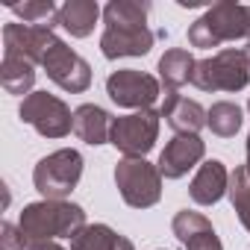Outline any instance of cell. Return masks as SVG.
<instances>
[{
    "label": "cell",
    "mask_w": 250,
    "mask_h": 250,
    "mask_svg": "<svg viewBox=\"0 0 250 250\" xmlns=\"http://www.w3.org/2000/svg\"><path fill=\"white\" fill-rule=\"evenodd\" d=\"M27 244L30 241H53V238H74L85 227L83 206L71 200H39L24 206L18 221Z\"/></svg>",
    "instance_id": "1"
},
{
    "label": "cell",
    "mask_w": 250,
    "mask_h": 250,
    "mask_svg": "<svg viewBox=\"0 0 250 250\" xmlns=\"http://www.w3.org/2000/svg\"><path fill=\"white\" fill-rule=\"evenodd\" d=\"M247 33H250V6L224 0V3L209 6L188 27V42H191V47L209 50V47H218L224 42L247 39Z\"/></svg>",
    "instance_id": "2"
},
{
    "label": "cell",
    "mask_w": 250,
    "mask_h": 250,
    "mask_svg": "<svg viewBox=\"0 0 250 250\" xmlns=\"http://www.w3.org/2000/svg\"><path fill=\"white\" fill-rule=\"evenodd\" d=\"M191 83L200 91H241V88H247V83H250L247 50L227 47L209 59H200L194 65Z\"/></svg>",
    "instance_id": "3"
},
{
    "label": "cell",
    "mask_w": 250,
    "mask_h": 250,
    "mask_svg": "<svg viewBox=\"0 0 250 250\" xmlns=\"http://www.w3.org/2000/svg\"><path fill=\"white\" fill-rule=\"evenodd\" d=\"M83 177V156L74 147H62L39 159L33 168V186L44 200H65Z\"/></svg>",
    "instance_id": "4"
},
{
    "label": "cell",
    "mask_w": 250,
    "mask_h": 250,
    "mask_svg": "<svg viewBox=\"0 0 250 250\" xmlns=\"http://www.w3.org/2000/svg\"><path fill=\"white\" fill-rule=\"evenodd\" d=\"M115 186L124 203L133 209H150L162 197V174L147 159H127L115 165Z\"/></svg>",
    "instance_id": "5"
},
{
    "label": "cell",
    "mask_w": 250,
    "mask_h": 250,
    "mask_svg": "<svg viewBox=\"0 0 250 250\" xmlns=\"http://www.w3.org/2000/svg\"><path fill=\"white\" fill-rule=\"evenodd\" d=\"M159 112L156 109H142L133 115H121L112 121L109 145H115L127 159H145L156 139H159Z\"/></svg>",
    "instance_id": "6"
},
{
    "label": "cell",
    "mask_w": 250,
    "mask_h": 250,
    "mask_svg": "<svg viewBox=\"0 0 250 250\" xmlns=\"http://www.w3.org/2000/svg\"><path fill=\"white\" fill-rule=\"evenodd\" d=\"M18 115H21L24 124H30L44 139H65L74 130V112L68 109V103L59 100L56 94H47V91L27 94L21 100Z\"/></svg>",
    "instance_id": "7"
},
{
    "label": "cell",
    "mask_w": 250,
    "mask_h": 250,
    "mask_svg": "<svg viewBox=\"0 0 250 250\" xmlns=\"http://www.w3.org/2000/svg\"><path fill=\"white\" fill-rule=\"evenodd\" d=\"M159 80L136 71V68H118L106 77V94L112 97V103L124 106V109H150L159 97Z\"/></svg>",
    "instance_id": "8"
},
{
    "label": "cell",
    "mask_w": 250,
    "mask_h": 250,
    "mask_svg": "<svg viewBox=\"0 0 250 250\" xmlns=\"http://www.w3.org/2000/svg\"><path fill=\"white\" fill-rule=\"evenodd\" d=\"M42 68H44V74H47L59 88H65V91H71V94H83V91L91 85V65H88L77 50H71L62 39L47 50Z\"/></svg>",
    "instance_id": "9"
},
{
    "label": "cell",
    "mask_w": 250,
    "mask_h": 250,
    "mask_svg": "<svg viewBox=\"0 0 250 250\" xmlns=\"http://www.w3.org/2000/svg\"><path fill=\"white\" fill-rule=\"evenodd\" d=\"M56 33L47 24H6L3 27V53H18L33 65H42L47 50L56 44Z\"/></svg>",
    "instance_id": "10"
},
{
    "label": "cell",
    "mask_w": 250,
    "mask_h": 250,
    "mask_svg": "<svg viewBox=\"0 0 250 250\" xmlns=\"http://www.w3.org/2000/svg\"><path fill=\"white\" fill-rule=\"evenodd\" d=\"M156 36L147 24H106L100 36V53L106 59L124 56H147Z\"/></svg>",
    "instance_id": "11"
},
{
    "label": "cell",
    "mask_w": 250,
    "mask_h": 250,
    "mask_svg": "<svg viewBox=\"0 0 250 250\" xmlns=\"http://www.w3.org/2000/svg\"><path fill=\"white\" fill-rule=\"evenodd\" d=\"M206 156V145L200 142V136H177L165 145V150L159 153V174L165 180H180L186 177L200 159Z\"/></svg>",
    "instance_id": "12"
},
{
    "label": "cell",
    "mask_w": 250,
    "mask_h": 250,
    "mask_svg": "<svg viewBox=\"0 0 250 250\" xmlns=\"http://www.w3.org/2000/svg\"><path fill=\"white\" fill-rule=\"evenodd\" d=\"M171 229L186 250H224L212 221L200 212H188V209L177 212L171 221Z\"/></svg>",
    "instance_id": "13"
},
{
    "label": "cell",
    "mask_w": 250,
    "mask_h": 250,
    "mask_svg": "<svg viewBox=\"0 0 250 250\" xmlns=\"http://www.w3.org/2000/svg\"><path fill=\"white\" fill-rule=\"evenodd\" d=\"M159 115L171 124V130L177 136H197L206 127V109L197 100L183 97L180 91H165V103Z\"/></svg>",
    "instance_id": "14"
},
{
    "label": "cell",
    "mask_w": 250,
    "mask_h": 250,
    "mask_svg": "<svg viewBox=\"0 0 250 250\" xmlns=\"http://www.w3.org/2000/svg\"><path fill=\"white\" fill-rule=\"evenodd\" d=\"M227 188H229V171H227V165L221 159H209L194 174V180L188 186V194H191L194 203L212 206V203H218L227 194Z\"/></svg>",
    "instance_id": "15"
},
{
    "label": "cell",
    "mask_w": 250,
    "mask_h": 250,
    "mask_svg": "<svg viewBox=\"0 0 250 250\" xmlns=\"http://www.w3.org/2000/svg\"><path fill=\"white\" fill-rule=\"evenodd\" d=\"M112 115L97 106V103H83L74 109V133L80 142L97 147V145H106L109 142V133H112Z\"/></svg>",
    "instance_id": "16"
},
{
    "label": "cell",
    "mask_w": 250,
    "mask_h": 250,
    "mask_svg": "<svg viewBox=\"0 0 250 250\" xmlns=\"http://www.w3.org/2000/svg\"><path fill=\"white\" fill-rule=\"evenodd\" d=\"M97 18H100V6L94 0H68L65 6H59L56 24L62 30H68L74 39H85V36H91Z\"/></svg>",
    "instance_id": "17"
},
{
    "label": "cell",
    "mask_w": 250,
    "mask_h": 250,
    "mask_svg": "<svg viewBox=\"0 0 250 250\" xmlns=\"http://www.w3.org/2000/svg\"><path fill=\"white\" fill-rule=\"evenodd\" d=\"M71 250H136V247L127 235L115 232L106 224H85L71 238Z\"/></svg>",
    "instance_id": "18"
},
{
    "label": "cell",
    "mask_w": 250,
    "mask_h": 250,
    "mask_svg": "<svg viewBox=\"0 0 250 250\" xmlns=\"http://www.w3.org/2000/svg\"><path fill=\"white\" fill-rule=\"evenodd\" d=\"M0 83L9 94H33L36 83V65L18 53H3L0 62Z\"/></svg>",
    "instance_id": "19"
},
{
    "label": "cell",
    "mask_w": 250,
    "mask_h": 250,
    "mask_svg": "<svg viewBox=\"0 0 250 250\" xmlns=\"http://www.w3.org/2000/svg\"><path fill=\"white\" fill-rule=\"evenodd\" d=\"M194 56L183 47H171L165 50V56L159 59V80L168 91H177L180 85L191 83V74H194Z\"/></svg>",
    "instance_id": "20"
},
{
    "label": "cell",
    "mask_w": 250,
    "mask_h": 250,
    "mask_svg": "<svg viewBox=\"0 0 250 250\" xmlns=\"http://www.w3.org/2000/svg\"><path fill=\"white\" fill-rule=\"evenodd\" d=\"M206 127L221 139H232L241 130V109L229 100L212 103V109H206Z\"/></svg>",
    "instance_id": "21"
},
{
    "label": "cell",
    "mask_w": 250,
    "mask_h": 250,
    "mask_svg": "<svg viewBox=\"0 0 250 250\" xmlns=\"http://www.w3.org/2000/svg\"><path fill=\"white\" fill-rule=\"evenodd\" d=\"M229 200H232V209L238 215V221L244 224V229L250 232V171L247 165L235 168L229 174V188H227Z\"/></svg>",
    "instance_id": "22"
},
{
    "label": "cell",
    "mask_w": 250,
    "mask_h": 250,
    "mask_svg": "<svg viewBox=\"0 0 250 250\" xmlns=\"http://www.w3.org/2000/svg\"><path fill=\"white\" fill-rule=\"evenodd\" d=\"M147 12L150 3L147 0H112L103 9V21L106 24H147Z\"/></svg>",
    "instance_id": "23"
},
{
    "label": "cell",
    "mask_w": 250,
    "mask_h": 250,
    "mask_svg": "<svg viewBox=\"0 0 250 250\" xmlns=\"http://www.w3.org/2000/svg\"><path fill=\"white\" fill-rule=\"evenodd\" d=\"M9 9H12V15L24 18V24L56 27V18H59V9H56L53 0H24V3H12Z\"/></svg>",
    "instance_id": "24"
},
{
    "label": "cell",
    "mask_w": 250,
    "mask_h": 250,
    "mask_svg": "<svg viewBox=\"0 0 250 250\" xmlns=\"http://www.w3.org/2000/svg\"><path fill=\"white\" fill-rule=\"evenodd\" d=\"M24 247H27V238H24L21 227L6 221L0 227V250H24Z\"/></svg>",
    "instance_id": "25"
},
{
    "label": "cell",
    "mask_w": 250,
    "mask_h": 250,
    "mask_svg": "<svg viewBox=\"0 0 250 250\" xmlns=\"http://www.w3.org/2000/svg\"><path fill=\"white\" fill-rule=\"evenodd\" d=\"M24 250H65V247H59L56 241H30Z\"/></svg>",
    "instance_id": "26"
},
{
    "label": "cell",
    "mask_w": 250,
    "mask_h": 250,
    "mask_svg": "<svg viewBox=\"0 0 250 250\" xmlns=\"http://www.w3.org/2000/svg\"><path fill=\"white\" fill-rule=\"evenodd\" d=\"M247 171H250V136H247Z\"/></svg>",
    "instance_id": "27"
},
{
    "label": "cell",
    "mask_w": 250,
    "mask_h": 250,
    "mask_svg": "<svg viewBox=\"0 0 250 250\" xmlns=\"http://www.w3.org/2000/svg\"><path fill=\"white\" fill-rule=\"evenodd\" d=\"M247 59H250V47H247Z\"/></svg>",
    "instance_id": "28"
},
{
    "label": "cell",
    "mask_w": 250,
    "mask_h": 250,
    "mask_svg": "<svg viewBox=\"0 0 250 250\" xmlns=\"http://www.w3.org/2000/svg\"><path fill=\"white\" fill-rule=\"evenodd\" d=\"M247 112H250V100H247Z\"/></svg>",
    "instance_id": "29"
},
{
    "label": "cell",
    "mask_w": 250,
    "mask_h": 250,
    "mask_svg": "<svg viewBox=\"0 0 250 250\" xmlns=\"http://www.w3.org/2000/svg\"><path fill=\"white\" fill-rule=\"evenodd\" d=\"M247 42H250V33H247Z\"/></svg>",
    "instance_id": "30"
}]
</instances>
